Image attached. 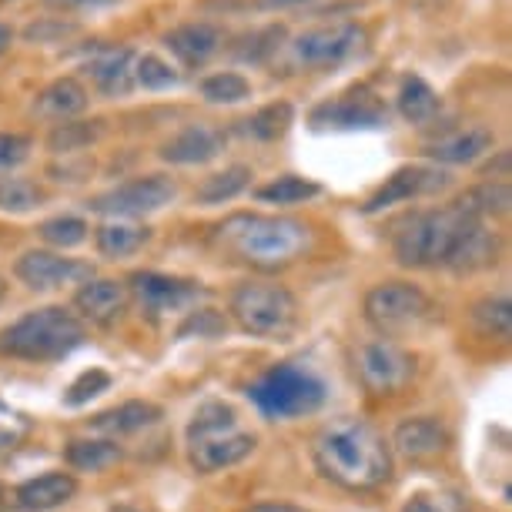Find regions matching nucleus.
<instances>
[{"label": "nucleus", "mask_w": 512, "mask_h": 512, "mask_svg": "<svg viewBox=\"0 0 512 512\" xmlns=\"http://www.w3.org/2000/svg\"><path fill=\"white\" fill-rule=\"evenodd\" d=\"M181 74L168 61H161L158 54H141L134 57V84H141L144 91H168L178 88Z\"/></svg>", "instance_id": "nucleus-37"}, {"label": "nucleus", "mask_w": 512, "mask_h": 512, "mask_svg": "<svg viewBox=\"0 0 512 512\" xmlns=\"http://www.w3.org/2000/svg\"><path fill=\"white\" fill-rule=\"evenodd\" d=\"M472 225H479V218L469 215L459 201L449 208L419 211L395 231V262L402 268H446L449 255Z\"/></svg>", "instance_id": "nucleus-5"}, {"label": "nucleus", "mask_w": 512, "mask_h": 512, "mask_svg": "<svg viewBox=\"0 0 512 512\" xmlns=\"http://www.w3.org/2000/svg\"><path fill=\"white\" fill-rule=\"evenodd\" d=\"M44 191L27 178H0V211L11 215H27V211L41 208Z\"/></svg>", "instance_id": "nucleus-38"}, {"label": "nucleus", "mask_w": 512, "mask_h": 512, "mask_svg": "<svg viewBox=\"0 0 512 512\" xmlns=\"http://www.w3.org/2000/svg\"><path fill=\"white\" fill-rule=\"evenodd\" d=\"M365 322L382 338H399L419 332L422 325L436 322V305L432 298L412 282H382L365 292Z\"/></svg>", "instance_id": "nucleus-8"}, {"label": "nucleus", "mask_w": 512, "mask_h": 512, "mask_svg": "<svg viewBox=\"0 0 512 512\" xmlns=\"http://www.w3.org/2000/svg\"><path fill=\"white\" fill-rule=\"evenodd\" d=\"M285 27L282 24H272V27H265V31H258L255 37H248V47L241 51V57L245 61H265L268 54L278 51V44L285 41Z\"/></svg>", "instance_id": "nucleus-44"}, {"label": "nucleus", "mask_w": 512, "mask_h": 512, "mask_svg": "<svg viewBox=\"0 0 512 512\" xmlns=\"http://www.w3.org/2000/svg\"><path fill=\"white\" fill-rule=\"evenodd\" d=\"M248 399L265 419H298L325 405V382L295 362L272 365L262 379L248 389Z\"/></svg>", "instance_id": "nucleus-7"}, {"label": "nucleus", "mask_w": 512, "mask_h": 512, "mask_svg": "<svg viewBox=\"0 0 512 512\" xmlns=\"http://www.w3.org/2000/svg\"><path fill=\"white\" fill-rule=\"evenodd\" d=\"M151 241V228L138 225V221L128 218H108L101 228H94V245L104 258L111 262H121V258H131Z\"/></svg>", "instance_id": "nucleus-25"}, {"label": "nucleus", "mask_w": 512, "mask_h": 512, "mask_svg": "<svg viewBox=\"0 0 512 512\" xmlns=\"http://www.w3.org/2000/svg\"><path fill=\"white\" fill-rule=\"evenodd\" d=\"M88 74L104 98H124L134 88V51L131 47H98L88 61Z\"/></svg>", "instance_id": "nucleus-21"}, {"label": "nucleus", "mask_w": 512, "mask_h": 512, "mask_svg": "<svg viewBox=\"0 0 512 512\" xmlns=\"http://www.w3.org/2000/svg\"><path fill=\"white\" fill-rule=\"evenodd\" d=\"M492 144H496V134L489 128H466V131H456V134H446V138L432 141L429 148H425V158L436 164H472V161H479L482 154H489Z\"/></svg>", "instance_id": "nucleus-24"}, {"label": "nucleus", "mask_w": 512, "mask_h": 512, "mask_svg": "<svg viewBox=\"0 0 512 512\" xmlns=\"http://www.w3.org/2000/svg\"><path fill=\"white\" fill-rule=\"evenodd\" d=\"M198 91L208 104H241L251 98V81L238 71H218L205 77Z\"/></svg>", "instance_id": "nucleus-36"}, {"label": "nucleus", "mask_w": 512, "mask_h": 512, "mask_svg": "<svg viewBox=\"0 0 512 512\" xmlns=\"http://www.w3.org/2000/svg\"><path fill=\"white\" fill-rule=\"evenodd\" d=\"M118 439H71L64 449V462L77 472H104L121 462Z\"/></svg>", "instance_id": "nucleus-28"}, {"label": "nucleus", "mask_w": 512, "mask_h": 512, "mask_svg": "<svg viewBox=\"0 0 512 512\" xmlns=\"http://www.w3.org/2000/svg\"><path fill=\"white\" fill-rule=\"evenodd\" d=\"M37 235H41L44 245H51L57 251H67V248H77V245H84V241H88L91 225L84 218H77V215H57V218L41 221Z\"/></svg>", "instance_id": "nucleus-35"}, {"label": "nucleus", "mask_w": 512, "mask_h": 512, "mask_svg": "<svg viewBox=\"0 0 512 512\" xmlns=\"http://www.w3.org/2000/svg\"><path fill=\"white\" fill-rule=\"evenodd\" d=\"M7 506H11V492H7L4 482H0V512H4Z\"/></svg>", "instance_id": "nucleus-49"}, {"label": "nucleus", "mask_w": 512, "mask_h": 512, "mask_svg": "<svg viewBox=\"0 0 512 512\" xmlns=\"http://www.w3.org/2000/svg\"><path fill=\"white\" fill-rule=\"evenodd\" d=\"M496 258H499V235L486 228V221H479V225H472L466 235H462L456 251L449 255L446 268L456 275H472V272H482V268H492Z\"/></svg>", "instance_id": "nucleus-22"}, {"label": "nucleus", "mask_w": 512, "mask_h": 512, "mask_svg": "<svg viewBox=\"0 0 512 512\" xmlns=\"http://www.w3.org/2000/svg\"><path fill=\"white\" fill-rule=\"evenodd\" d=\"M215 245L228 251L235 262L251 265L258 272H282L295 265L312 248V228L288 215H255L241 211L221 221L215 231Z\"/></svg>", "instance_id": "nucleus-2"}, {"label": "nucleus", "mask_w": 512, "mask_h": 512, "mask_svg": "<svg viewBox=\"0 0 512 512\" xmlns=\"http://www.w3.org/2000/svg\"><path fill=\"white\" fill-rule=\"evenodd\" d=\"M77 496V479L71 472H44L37 479H27L14 489V509L21 512H51L67 506Z\"/></svg>", "instance_id": "nucleus-20"}, {"label": "nucleus", "mask_w": 512, "mask_h": 512, "mask_svg": "<svg viewBox=\"0 0 512 512\" xmlns=\"http://www.w3.org/2000/svg\"><path fill=\"white\" fill-rule=\"evenodd\" d=\"M228 315L251 338L288 342L298 332V298L275 282H241L228 298Z\"/></svg>", "instance_id": "nucleus-6"}, {"label": "nucleus", "mask_w": 512, "mask_h": 512, "mask_svg": "<svg viewBox=\"0 0 512 512\" xmlns=\"http://www.w3.org/2000/svg\"><path fill=\"white\" fill-rule=\"evenodd\" d=\"M161 405L154 402H144V399H131L118 405V409L111 412H101L98 419L91 422L94 432H104L108 439H118V436H134V432H144L151 429L154 422L161 419Z\"/></svg>", "instance_id": "nucleus-26"}, {"label": "nucleus", "mask_w": 512, "mask_h": 512, "mask_svg": "<svg viewBox=\"0 0 512 512\" xmlns=\"http://www.w3.org/2000/svg\"><path fill=\"white\" fill-rule=\"evenodd\" d=\"M298 4H308V0H262V7H268V11H278V7H298Z\"/></svg>", "instance_id": "nucleus-48"}, {"label": "nucleus", "mask_w": 512, "mask_h": 512, "mask_svg": "<svg viewBox=\"0 0 512 512\" xmlns=\"http://www.w3.org/2000/svg\"><path fill=\"white\" fill-rule=\"evenodd\" d=\"M442 188H449V175L439 164H405L392 178H385V185L365 201L362 211L365 215H379L385 208L402 205V201H412V198L436 195Z\"/></svg>", "instance_id": "nucleus-15"}, {"label": "nucleus", "mask_w": 512, "mask_h": 512, "mask_svg": "<svg viewBox=\"0 0 512 512\" xmlns=\"http://www.w3.org/2000/svg\"><path fill=\"white\" fill-rule=\"evenodd\" d=\"M248 512H308V509L292 506V502H258V506H251Z\"/></svg>", "instance_id": "nucleus-46"}, {"label": "nucleus", "mask_w": 512, "mask_h": 512, "mask_svg": "<svg viewBox=\"0 0 512 512\" xmlns=\"http://www.w3.org/2000/svg\"><path fill=\"white\" fill-rule=\"evenodd\" d=\"M251 178L255 175H251L248 164H231V168L201 181L195 191V201L198 205H225V201H235L241 191H248Z\"/></svg>", "instance_id": "nucleus-30"}, {"label": "nucleus", "mask_w": 512, "mask_h": 512, "mask_svg": "<svg viewBox=\"0 0 512 512\" xmlns=\"http://www.w3.org/2000/svg\"><path fill=\"white\" fill-rule=\"evenodd\" d=\"M258 449V436L245 429L225 402H205L188 422V462L201 476L231 469Z\"/></svg>", "instance_id": "nucleus-4"}, {"label": "nucleus", "mask_w": 512, "mask_h": 512, "mask_svg": "<svg viewBox=\"0 0 512 512\" xmlns=\"http://www.w3.org/2000/svg\"><path fill=\"white\" fill-rule=\"evenodd\" d=\"M128 285L118 282V278H88L81 288L74 292V315L81 318L84 325L94 328H111L118 325L124 312H128Z\"/></svg>", "instance_id": "nucleus-16"}, {"label": "nucleus", "mask_w": 512, "mask_h": 512, "mask_svg": "<svg viewBox=\"0 0 512 512\" xmlns=\"http://www.w3.org/2000/svg\"><path fill=\"white\" fill-rule=\"evenodd\" d=\"M178 198V185L168 175H144L131 178L124 185H114L101 195L91 198V211H98L104 218H148L154 211L168 208Z\"/></svg>", "instance_id": "nucleus-11"}, {"label": "nucleus", "mask_w": 512, "mask_h": 512, "mask_svg": "<svg viewBox=\"0 0 512 512\" xmlns=\"http://www.w3.org/2000/svg\"><path fill=\"white\" fill-rule=\"evenodd\" d=\"M312 124L318 131H379L389 124V108L375 91L352 88L342 98L318 104Z\"/></svg>", "instance_id": "nucleus-12"}, {"label": "nucleus", "mask_w": 512, "mask_h": 512, "mask_svg": "<svg viewBox=\"0 0 512 512\" xmlns=\"http://www.w3.org/2000/svg\"><path fill=\"white\" fill-rule=\"evenodd\" d=\"M228 332V322L211 308H201V312H188V318L178 328V338L198 335V338H218Z\"/></svg>", "instance_id": "nucleus-41"}, {"label": "nucleus", "mask_w": 512, "mask_h": 512, "mask_svg": "<svg viewBox=\"0 0 512 512\" xmlns=\"http://www.w3.org/2000/svg\"><path fill=\"white\" fill-rule=\"evenodd\" d=\"M389 449L399 452L402 459L415 462V466L439 462L449 452V429L436 415H415V419H405L395 425Z\"/></svg>", "instance_id": "nucleus-17"}, {"label": "nucleus", "mask_w": 512, "mask_h": 512, "mask_svg": "<svg viewBox=\"0 0 512 512\" xmlns=\"http://www.w3.org/2000/svg\"><path fill=\"white\" fill-rule=\"evenodd\" d=\"M355 375L362 389L379 399L399 395L415 379V355L392 338H372L355 349Z\"/></svg>", "instance_id": "nucleus-9"}, {"label": "nucleus", "mask_w": 512, "mask_h": 512, "mask_svg": "<svg viewBox=\"0 0 512 512\" xmlns=\"http://www.w3.org/2000/svg\"><path fill=\"white\" fill-rule=\"evenodd\" d=\"M88 342V325L71 308L44 305L0 328V355L17 362H61Z\"/></svg>", "instance_id": "nucleus-3"}, {"label": "nucleus", "mask_w": 512, "mask_h": 512, "mask_svg": "<svg viewBox=\"0 0 512 512\" xmlns=\"http://www.w3.org/2000/svg\"><path fill=\"white\" fill-rule=\"evenodd\" d=\"M101 121H57L47 134V148L54 154H74L98 141Z\"/></svg>", "instance_id": "nucleus-34"}, {"label": "nucleus", "mask_w": 512, "mask_h": 512, "mask_svg": "<svg viewBox=\"0 0 512 512\" xmlns=\"http://www.w3.org/2000/svg\"><path fill=\"white\" fill-rule=\"evenodd\" d=\"M118 0H44V7L51 11H61V14H71V11H101V7H114Z\"/></svg>", "instance_id": "nucleus-45"}, {"label": "nucleus", "mask_w": 512, "mask_h": 512, "mask_svg": "<svg viewBox=\"0 0 512 512\" xmlns=\"http://www.w3.org/2000/svg\"><path fill=\"white\" fill-rule=\"evenodd\" d=\"M295 124V108L288 101H272L241 121V131L255 141H282Z\"/></svg>", "instance_id": "nucleus-29"}, {"label": "nucleus", "mask_w": 512, "mask_h": 512, "mask_svg": "<svg viewBox=\"0 0 512 512\" xmlns=\"http://www.w3.org/2000/svg\"><path fill=\"white\" fill-rule=\"evenodd\" d=\"M315 469L338 489L375 492L392 479V449L375 425L362 419H335L312 439Z\"/></svg>", "instance_id": "nucleus-1"}, {"label": "nucleus", "mask_w": 512, "mask_h": 512, "mask_svg": "<svg viewBox=\"0 0 512 512\" xmlns=\"http://www.w3.org/2000/svg\"><path fill=\"white\" fill-rule=\"evenodd\" d=\"M4 295H7V285H4V278H0V302H4Z\"/></svg>", "instance_id": "nucleus-50"}, {"label": "nucleus", "mask_w": 512, "mask_h": 512, "mask_svg": "<svg viewBox=\"0 0 512 512\" xmlns=\"http://www.w3.org/2000/svg\"><path fill=\"white\" fill-rule=\"evenodd\" d=\"M365 44H369L365 27L342 21V24L312 27V31L298 34L288 47H292V61L298 67H308V71H332V67H342L349 57L359 54Z\"/></svg>", "instance_id": "nucleus-10"}, {"label": "nucleus", "mask_w": 512, "mask_h": 512, "mask_svg": "<svg viewBox=\"0 0 512 512\" xmlns=\"http://www.w3.org/2000/svg\"><path fill=\"white\" fill-rule=\"evenodd\" d=\"M11 44H14V27L11 24H0V57L11 51Z\"/></svg>", "instance_id": "nucleus-47"}, {"label": "nucleus", "mask_w": 512, "mask_h": 512, "mask_svg": "<svg viewBox=\"0 0 512 512\" xmlns=\"http://www.w3.org/2000/svg\"><path fill=\"white\" fill-rule=\"evenodd\" d=\"M221 41H225V34L211 21H188L164 34V47L185 67H205L221 51Z\"/></svg>", "instance_id": "nucleus-19"}, {"label": "nucleus", "mask_w": 512, "mask_h": 512, "mask_svg": "<svg viewBox=\"0 0 512 512\" xmlns=\"http://www.w3.org/2000/svg\"><path fill=\"white\" fill-rule=\"evenodd\" d=\"M128 295L138 298L148 318H164L171 312H188L201 298V285L188 282V278L161 275V272H134L128 278Z\"/></svg>", "instance_id": "nucleus-13"}, {"label": "nucleus", "mask_w": 512, "mask_h": 512, "mask_svg": "<svg viewBox=\"0 0 512 512\" xmlns=\"http://www.w3.org/2000/svg\"><path fill=\"white\" fill-rule=\"evenodd\" d=\"M322 195V185L312 178H302V175H278L272 178L268 185L255 188V198L265 201V205H302V201H312Z\"/></svg>", "instance_id": "nucleus-31"}, {"label": "nucleus", "mask_w": 512, "mask_h": 512, "mask_svg": "<svg viewBox=\"0 0 512 512\" xmlns=\"http://www.w3.org/2000/svg\"><path fill=\"white\" fill-rule=\"evenodd\" d=\"M225 141V131L215 128V124H188L161 144V158L168 164H178V168L208 164L225 151Z\"/></svg>", "instance_id": "nucleus-18"}, {"label": "nucleus", "mask_w": 512, "mask_h": 512, "mask_svg": "<svg viewBox=\"0 0 512 512\" xmlns=\"http://www.w3.org/2000/svg\"><path fill=\"white\" fill-rule=\"evenodd\" d=\"M88 104H91V94L77 77H57V81H51L37 94L34 111L51 121H74L77 114L88 111Z\"/></svg>", "instance_id": "nucleus-23"}, {"label": "nucleus", "mask_w": 512, "mask_h": 512, "mask_svg": "<svg viewBox=\"0 0 512 512\" xmlns=\"http://www.w3.org/2000/svg\"><path fill=\"white\" fill-rule=\"evenodd\" d=\"M4 4H11V0H4Z\"/></svg>", "instance_id": "nucleus-51"}, {"label": "nucleus", "mask_w": 512, "mask_h": 512, "mask_svg": "<svg viewBox=\"0 0 512 512\" xmlns=\"http://www.w3.org/2000/svg\"><path fill=\"white\" fill-rule=\"evenodd\" d=\"M34 151V138L21 131H0V178H11Z\"/></svg>", "instance_id": "nucleus-40"}, {"label": "nucleus", "mask_w": 512, "mask_h": 512, "mask_svg": "<svg viewBox=\"0 0 512 512\" xmlns=\"http://www.w3.org/2000/svg\"><path fill=\"white\" fill-rule=\"evenodd\" d=\"M469 318H472V325H476L479 335L506 342L509 332H512V302H509V295H486V298H479V302L472 305Z\"/></svg>", "instance_id": "nucleus-32"}, {"label": "nucleus", "mask_w": 512, "mask_h": 512, "mask_svg": "<svg viewBox=\"0 0 512 512\" xmlns=\"http://www.w3.org/2000/svg\"><path fill=\"white\" fill-rule=\"evenodd\" d=\"M111 372H104V369H88V372H81L77 379L67 385V392H64V405H71V409H77V405H88L91 399H98L101 392H108L111 389Z\"/></svg>", "instance_id": "nucleus-39"}, {"label": "nucleus", "mask_w": 512, "mask_h": 512, "mask_svg": "<svg viewBox=\"0 0 512 512\" xmlns=\"http://www.w3.org/2000/svg\"><path fill=\"white\" fill-rule=\"evenodd\" d=\"M459 205L466 208L469 215H476L479 221L506 215L509 211V185L506 181H486V185L466 191V195L459 198Z\"/></svg>", "instance_id": "nucleus-33"}, {"label": "nucleus", "mask_w": 512, "mask_h": 512, "mask_svg": "<svg viewBox=\"0 0 512 512\" xmlns=\"http://www.w3.org/2000/svg\"><path fill=\"white\" fill-rule=\"evenodd\" d=\"M77 34V24L74 21H61V17H44V21H37L31 24L24 31V37L31 44H57V41H64V37H71Z\"/></svg>", "instance_id": "nucleus-43"}, {"label": "nucleus", "mask_w": 512, "mask_h": 512, "mask_svg": "<svg viewBox=\"0 0 512 512\" xmlns=\"http://www.w3.org/2000/svg\"><path fill=\"white\" fill-rule=\"evenodd\" d=\"M14 275L31 292H57L67 285H84L88 278H94V268L88 262H77V258L57 255V251L31 248L14 262Z\"/></svg>", "instance_id": "nucleus-14"}, {"label": "nucleus", "mask_w": 512, "mask_h": 512, "mask_svg": "<svg viewBox=\"0 0 512 512\" xmlns=\"http://www.w3.org/2000/svg\"><path fill=\"white\" fill-rule=\"evenodd\" d=\"M402 512H466V506L456 492H415Z\"/></svg>", "instance_id": "nucleus-42"}, {"label": "nucleus", "mask_w": 512, "mask_h": 512, "mask_svg": "<svg viewBox=\"0 0 512 512\" xmlns=\"http://www.w3.org/2000/svg\"><path fill=\"white\" fill-rule=\"evenodd\" d=\"M395 104H399V114L412 124H429L436 114L442 111V98L436 94L425 77L419 74H405L399 84V94H395Z\"/></svg>", "instance_id": "nucleus-27"}]
</instances>
